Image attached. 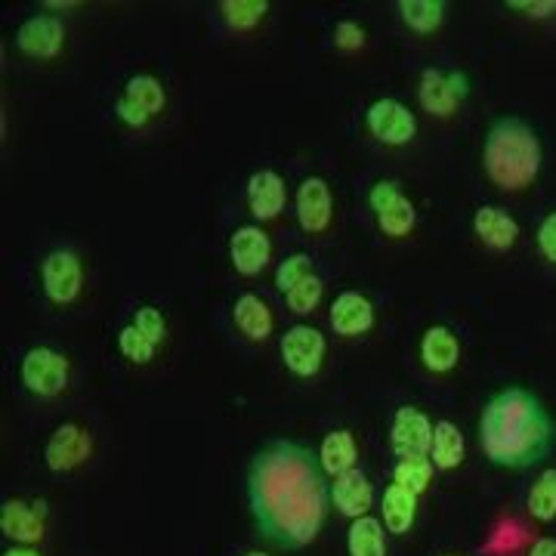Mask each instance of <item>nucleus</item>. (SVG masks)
Returning <instances> with one entry per match:
<instances>
[{
  "instance_id": "b1692460",
  "label": "nucleus",
  "mask_w": 556,
  "mask_h": 556,
  "mask_svg": "<svg viewBox=\"0 0 556 556\" xmlns=\"http://www.w3.org/2000/svg\"><path fill=\"white\" fill-rule=\"evenodd\" d=\"M433 467L437 470H455L464 464V455H467V442H464V433L457 430L452 420H439L433 424Z\"/></svg>"
},
{
  "instance_id": "4468645a",
  "label": "nucleus",
  "mask_w": 556,
  "mask_h": 556,
  "mask_svg": "<svg viewBox=\"0 0 556 556\" xmlns=\"http://www.w3.org/2000/svg\"><path fill=\"white\" fill-rule=\"evenodd\" d=\"M269 257H273V241L254 223L239 226L229 236V260H232L239 276H257V273H263Z\"/></svg>"
},
{
  "instance_id": "2eb2a0df",
  "label": "nucleus",
  "mask_w": 556,
  "mask_h": 556,
  "mask_svg": "<svg viewBox=\"0 0 556 556\" xmlns=\"http://www.w3.org/2000/svg\"><path fill=\"white\" fill-rule=\"evenodd\" d=\"M334 214V201H331V186L325 177H306L298 189V223L303 232L318 236L328 229Z\"/></svg>"
},
{
  "instance_id": "c756f323",
  "label": "nucleus",
  "mask_w": 556,
  "mask_h": 556,
  "mask_svg": "<svg viewBox=\"0 0 556 556\" xmlns=\"http://www.w3.org/2000/svg\"><path fill=\"white\" fill-rule=\"evenodd\" d=\"M433 460L430 457H399L396 470H393V482L405 485L408 492L424 495L433 482Z\"/></svg>"
},
{
  "instance_id": "9d476101",
  "label": "nucleus",
  "mask_w": 556,
  "mask_h": 556,
  "mask_svg": "<svg viewBox=\"0 0 556 556\" xmlns=\"http://www.w3.org/2000/svg\"><path fill=\"white\" fill-rule=\"evenodd\" d=\"M390 445L396 457H430L433 448V424L415 405H402L390 424Z\"/></svg>"
},
{
  "instance_id": "ea45409f",
  "label": "nucleus",
  "mask_w": 556,
  "mask_h": 556,
  "mask_svg": "<svg viewBox=\"0 0 556 556\" xmlns=\"http://www.w3.org/2000/svg\"><path fill=\"white\" fill-rule=\"evenodd\" d=\"M3 556H40L35 547H28V544H16V547H10Z\"/></svg>"
},
{
  "instance_id": "9b49d317",
  "label": "nucleus",
  "mask_w": 556,
  "mask_h": 556,
  "mask_svg": "<svg viewBox=\"0 0 556 556\" xmlns=\"http://www.w3.org/2000/svg\"><path fill=\"white\" fill-rule=\"evenodd\" d=\"M90 455H93V437L80 424H62L43 448V464L53 473H72Z\"/></svg>"
},
{
  "instance_id": "c85d7f7f",
  "label": "nucleus",
  "mask_w": 556,
  "mask_h": 556,
  "mask_svg": "<svg viewBox=\"0 0 556 556\" xmlns=\"http://www.w3.org/2000/svg\"><path fill=\"white\" fill-rule=\"evenodd\" d=\"M526 507L529 514L538 522H554L556 519V467L544 470L541 477L535 479V485L529 489V497H526Z\"/></svg>"
},
{
  "instance_id": "f704fd0d",
  "label": "nucleus",
  "mask_w": 556,
  "mask_h": 556,
  "mask_svg": "<svg viewBox=\"0 0 556 556\" xmlns=\"http://www.w3.org/2000/svg\"><path fill=\"white\" fill-rule=\"evenodd\" d=\"M334 43H338L340 50L353 53V50H358V47L365 43V28H362L358 22L350 20L338 22V28H334Z\"/></svg>"
},
{
  "instance_id": "0eeeda50",
  "label": "nucleus",
  "mask_w": 556,
  "mask_h": 556,
  "mask_svg": "<svg viewBox=\"0 0 556 556\" xmlns=\"http://www.w3.org/2000/svg\"><path fill=\"white\" fill-rule=\"evenodd\" d=\"M40 285L50 303L68 306L75 303L84 288V266L75 251H50L40 263Z\"/></svg>"
},
{
  "instance_id": "f8f14e48",
  "label": "nucleus",
  "mask_w": 556,
  "mask_h": 556,
  "mask_svg": "<svg viewBox=\"0 0 556 556\" xmlns=\"http://www.w3.org/2000/svg\"><path fill=\"white\" fill-rule=\"evenodd\" d=\"M65 43V28L56 16L38 13L25 20L16 31V50L28 60H56Z\"/></svg>"
},
{
  "instance_id": "412c9836",
  "label": "nucleus",
  "mask_w": 556,
  "mask_h": 556,
  "mask_svg": "<svg viewBox=\"0 0 556 556\" xmlns=\"http://www.w3.org/2000/svg\"><path fill=\"white\" fill-rule=\"evenodd\" d=\"M358 445L356 437L350 430H331L318 445V464L325 470V477H343L350 470H356Z\"/></svg>"
},
{
  "instance_id": "bb28decb",
  "label": "nucleus",
  "mask_w": 556,
  "mask_h": 556,
  "mask_svg": "<svg viewBox=\"0 0 556 556\" xmlns=\"http://www.w3.org/2000/svg\"><path fill=\"white\" fill-rule=\"evenodd\" d=\"M399 16L417 35H433L445 22L442 0H399Z\"/></svg>"
},
{
  "instance_id": "79ce46f5",
  "label": "nucleus",
  "mask_w": 556,
  "mask_h": 556,
  "mask_svg": "<svg viewBox=\"0 0 556 556\" xmlns=\"http://www.w3.org/2000/svg\"><path fill=\"white\" fill-rule=\"evenodd\" d=\"M445 556H455V554H445Z\"/></svg>"
},
{
  "instance_id": "6ab92c4d",
  "label": "nucleus",
  "mask_w": 556,
  "mask_h": 556,
  "mask_svg": "<svg viewBox=\"0 0 556 556\" xmlns=\"http://www.w3.org/2000/svg\"><path fill=\"white\" fill-rule=\"evenodd\" d=\"M457 358H460V343L457 334L448 325H433L424 331L420 338V362L427 371L433 375H448L457 368Z\"/></svg>"
},
{
  "instance_id": "6e6552de",
  "label": "nucleus",
  "mask_w": 556,
  "mask_h": 556,
  "mask_svg": "<svg viewBox=\"0 0 556 556\" xmlns=\"http://www.w3.org/2000/svg\"><path fill=\"white\" fill-rule=\"evenodd\" d=\"M281 358L285 368L298 378H316L321 371V358H325V334L313 325H291L281 334Z\"/></svg>"
},
{
  "instance_id": "473e14b6",
  "label": "nucleus",
  "mask_w": 556,
  "mask_h": 556,
  "mask_svg": "<svg viewBox=\"0 0 556 556\" xmlns=\"http://www.w3.org/2000/svg\"><path fill=\"white\" fill-rule=\"evenodd\" d=\"M321 278L313 273L309 278H303L298 288H291L288 294H285V303H288V309L291 313H298V316H306V313H313L318 306V300H321Z\"/></svg>"
},
{
  "instance_id": "20e7f679",
  "label": "nucleus",
  "mask_w": 556,
  "mask_h": 556,
  "mask_svg": "<svg viewBox=\"0 0 556 556\" xmlns=\"http://www.w3.org/2000/svg\"><path fill=\"white\" fill-rule=\"evenodd\" d=\"M368 207L375 211L378 229L387 239H405L417 226L415 201L402 195L399 182L393 179H378L368 192Z\"/></svg>"
},
{
  "instance_id": "c9c22d12",
  "label": "nucleus",
  "mask_w": 556,
  "mask_h": 556,
  "mask_svg": "<svg viewBox=\"0 0 556 556\" xmlns=\"http://www.w3.org/2000/svg\"><path fill=\"white\" fill-rule=\"evenodd\" d=\"M115 118H118L124 127H130V130H142V127L152 121L146 112H142V109H139V105H134L130 100H124V97L115 100Z\"/></svg>"
},
{
  "instance_id": "1a4fd4ad",
  "label": "nucleus",
  "mask_w": 556,
  "mask_h": 556,
  "mask_svg": "<svg viewBox=\"0 0 556 556\" xmlns=\"http://www.w3.org/2000/svg\"><path fill=\"white\" fill-rule=\"evenodd\" d=\"M365 124H368V134L383 146H408L417 134L415 112L405 102L390 100V97L368 105Z\"/></svg>"
},
{
  "instance_id": "f03ea898",
  "label": "nucleus",
  "mask_w": 556,
  "mask_h": 556,
  "mask_svg": "<svg viewBox=\"0 0 556 556\" xmlns=\"http://www.w3.org/2000/svg\"><path fill=\"white\" fill-rule=\"evenodd\" d=\"M479 445L495 467L529 470L554 452L556 424L532 390L507 387L479 415Z\"/></svg>"
},
{
  "instance_id": "4be33fe9",
  "label": "nucleus",
  "mask_w": 556,
  "mask_h": 556,
  "mask_svg": "<svg viewBox=\"0 0 556 556\" xmlns=\"http://www.w3.org/2000/svg\"><path fill=\"white\" fill-rule=\"evenodd\" d=\"M417 497L420 495L408 492V489L399 485V482H390V485H387L383 504H380L387 532H393V535H408V532H412V526H415L417 517Z\"/></svg>"
},
{
  "instance_id": "f3484780",
  "label": "nucleus",
  "mask_w": 556,
  "mask_h": 556,
  "mask_svg": "<svg viewBox=\"0 0 556 556\" xmlns=\"http://www.w3.org/2000/svg\"><path fill=\"white\" fill-rule=\"evenodd\" d=\"M331 504L338 507V514H343V517H368V510L375 507V485L356 467V470H350V473L334 479V485H331Z\"/></svg>"
},
{
  "instance_id": "58836bf2",
  "label": "nucleus",
  "mask_w": 556,
  "mask_h": 556,
  "mask_svg": "<svg viewBox=\"0 0 556 556\" xmlns=\"http://www.w3.org/2000/svg\"><path fill=\"white\" fill-rule=\"evenodd\" d=\"M529 556H556V538H538Z\"/></svg>"
},
{
  "instance_id": "a211bd4d",
  "label": "nucleus",
  "mask_w": 556,
  "mask_h": 556,
  "mask_svg": "<svg viewBox=\"0 0 556 556\" xmlns=\"http://www.w3.org/2000/svg\"><path fill=\"white\" fill-rule=\"evenodd\" d=\"M288 189L276 170H254L248 177V207L257 219H276L285 211Z\"/></svg>"
},
{
  "instance_id": "e433bc0d",
  "label": "nucleus",
  "mask_w": 556,
  "mask_h": 556,
  "mask_svg": "<svg viewBox=\"0 0 556 556\" xmlns=\"http://www.w3.org/2000/svg\"><path fill=\"white\" fill-rule=\"evenodd\" d=\"M538 251L544 254V260H551L556 266V211L547 214V217L541 219V226H538Z\"/></svg>"
},
{
  "instance_id": "393cba45",
  "label": "nucleus",
  "mask_w": 556,
  "mask_h": 556,
  "mask_svg": "<svg viewBox=\"0 0 556 556\" xmlns=\"http://www.w3.org/2000/svg\"><path fill=\"white\" fill-rule=\"evenodd\" d=\"M387 526L375 517H358L350 522L346 551L350 556H387Z\"/></svg>"
},
{
  "instance_id": "2f4dec72",
  "label": "nucleus",
  "mask_w": 556,
  "mask_h": 556,
  "mask_svg": "<svg viewBox=\"0 0 556 556\" xmlns=\"http://www.w3.org/2000/svg\"><path fill=\"white\" fill-rule=\"evenodd\" d=\"M313 276V257L309 254H291L278 263L276 269V288L281 294H288L291 288H298L303 278Z\"/></svg>"
},
{
  "instance_id": "72a5a7b5",
  "label": "nucleus",
  "mask_w": 556,
  "mask_h": 556,
  "mask_svg": "<svg viewBox=\"0 0 556 556\" xmlns=\"http://www.w3.org/2000/svg\"><path fill=\"white\" fill-rule=\"evenodd\" d=\"M130 325H137L139 331L146 334V338L152 340V343H164V338H167V318H164V313H161L159 306H139L137 313H134V318H130Z\"/></svg>"
},
{
  "instance_id": "423d86ee",
  "label": "nucleus",
  "mask_w": 556,
  "mask_h": 556,
  "mask_svg": "<svg viewBox=\"0 0 556 556\" xmlns=\"http://www.w3.org/2000/svg\"><path fill=\"white\" fill-rule=\"evenodd\" d=\"M470 84L464 72H442V68H424L420 87H417V100L424 105V112L448 118L455 115L457 105L467 100Z\"/></svg>"
},
{
  "instance_id": "f257e3e1",
  "label": "nucleus",
  "mask_w": 556,
  "mask_h": 556,
  "mask_svg": "<svg viewBox=\"0 0 556 556\" xmlns=\"http://www.w3.org/2000/svg\"><path fill=\"white\" fill-rule=\"evenodd\" d=\"M248 504L260 535L276 547L300 551L313 544L331 504L316 452L294 439L263 445L248 467Z\"/></svg>"
},
{
  "instance_id": "ddd939ff",
  "label": "nucleus",
  "mask_w": 556,
  "mask_h": 556,
  "mask_svg": "<svg viewBox=\"0 0 556 556\" xmlns=\"http://www.w3.org/2000/svg\"><path fill=\"white\" fill-rule=\"evenodd\" d=\"M0 529L3 535L13 538L16 544H38L47 529V504L43 501H3L0 507Z\"/></svg>"
},
{
  "instance_id": "39448f33",
  "label": "nucleus",
  "mask_w": 556,
  "mask_h": 556,
  "mask_svg": "<svg viewBox=\"0 0 556 556\" xmlns=\"http://www.w3.org/2000/svg\"><path fill=\"white\" fill-rule=\"evenodd\" d=\"M20 378L28 393L40 399L60 396L68 387V358L53 346H31L20 365Z\"/></svg>"
},
{
  "instance_id": "5701e85b",
  "label": "nucleus",
  "mask_w": 556,
  "mask_h": 556,
  "mask_svg": "<svg viewBox=\"0 0 556 556\" xmlns=\"http://www.w3.org/2000/svg\"><path fill=\"white\" fill-rule=\"evenodd\" d=\"M232 318H236V328L248 340H266L273 334V309L266 306V300L257 298V294H241L232 306Z\"/></svg>"
},
{
  "instance_id": "aec40b11",
  "label": "nucleus",
  "mask_w": 556,
  "mask_h": 556,
  "mask_svg": "<svg viewBox=\"0 0 556 556\" xmlns=\"http://www.w3.org/2000/svg\"><path fill=\"white\" fill-rule=\"evenodd\" d=\"M473 232L492 251H510L519 241V223L504 207L485 204L473 214Z\"/></svg>"
},
{
  "instance_id": "a878e982",
  "label": "nucleus",
  "mask_w": 556,
  "mask_h": 556,
  "mask_svg": "<svg viewBox=\"0 0 556 556\" xmlns=\"http://www.w3.org/2000/svg\"><path fill=\"white\" fill-rule=\"evenodd\" d=\"M124 100H130L134 105H139L149 118H155L159 112H164L167 105V93H164V84H161L155 75H134L124 84Z\"/></svg>"
},
{
  "instance_id": "4c0bfd02",
  "label": "nucleus",
  "mask_w": 556,
  "mask_h": 556,
  "mask_svg": "<svg viewBox=\"0 0 556 556\" xmlns=\"http://www.w3.org/2000/svg\"><path fill=\"white\" fill-rule=\"evenodd\" d=\"M510 7L514 10H526L529 16H547V13H556V3L554 0H547V3H526V0H510Z\"/></svg>"
},
{
  "instance_id": "7ed1b4c3",
  "label": "nucleus",
  "mask_w": 556,
  "mask_h": 556,
  "mask_svg": "<svg viewBox=\"0 0 556 556\" xmlns=\"http://www.w3.org/2000/svg\"><path fill=\"white\" fill-rule=\"evenodd\" d=\"M482 164L489 179L504 192H522L532 186L541 174V139L532 124L514 115L497 118L485 134Z\"/></svg>"
},
{
  "instance_id": "7c9ffc66",
  "label": "nucleus",
  "mask_w": 556,
  "mask_h": 556,
  "mask_svg": "<svg viewBox=\"0 0 556 556\" xmlns=\"http://www.w3.org/2000/svg\"><path fill=\"white\" fill-rule=\"evenodd\" d=\"M118 350L127 362H134V365H149V362L155 358V353H159V343H152V340L146 338L137 325H124L118 331Z\"/></svg>"
},
{
  "instance_id": "dca6fc26",
  "label": "nucleus",
  "mask_w": 556,
  "mask_h": 556,
  "mask_svg": "<svg viewBox=\"0 0 556 556\" xmlns=\"http://www.w3.org/2000/svg\"><path fill=\"white\" fill-rule=\"evenodd\" d=\"M328 318H331L334 334H340V338H362L375 325V306H371V300L365 298V294H358V291H343L331 303Z\"/></svg>"
},
{
  "instance_id": "cd10ccee",
  "label": "nucleus",
  "mask_w": 556,
  "mask_h": 556,
  "mask_svg": "<svg viewBox=\"0 0 556 556\" xmlns=\"http://www.w3.org/2000/svg\"><path fill=\"white\" fill-rule=\"evenodd\" d=\"M219 13H223V22L236 31H251L257 28L260 22L266 20L269 13V3L266 0H223L219 3Z\"/></svg>"
},
{
  "instance_id": "a19ab883",
  "label": "nucleus",
  "mask_w": 556,
  "mask_h": 556,
  "mask_svg": "<svg viewBox=\"0 0 556 556\" xmlns=\"http://www.w3.org/2000/svg\"><path fill=\"white\" fill-rule=\"evenodd\" d=\"M244 556H269V554H260V551H251V554H244Z\"/></svg>"
}]
</instances>
